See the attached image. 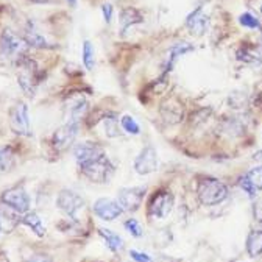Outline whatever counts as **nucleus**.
<instances>
[{
    "instance_id": "nucleus-19",
    "label": "nucleus",
    "mask_w": 262,
    "mask_h": 262,
    "mask_svg": "<svg viewBox=\"0 0 262 262\" xmlns=\"http://www.w3.org/2000/svg\"><path fill=\"white\" fill-rule=\"evenodd\" d=\"M236 56H237L239 61H242L245 64H259L262 61V56H260L259 50L254 46H250L248 42H244L239 47Z\"/></svg>"
},
{
    "instance_id": "nucleus-1",
    "label": "nucleus",
    "mask_w": 262,
    "mask_h": 262,
    "mask_svg": "<svg viewBox=\"0 0 262 262\" xmlns=\"http://www.w3.org/2000/svg\"><path fill=\"white\" fill-rule=\"evenodd\" d=\"M17 68V83L27 97H35L36 89L42 80V72L38 69L35 59H31L28 55H24L16 61Z\"/></svg>"
},
{
    "instance_id": "nucleus-12",
    "label": "nucleus",
    "mask_w": 262,
    "mask_h": 262,
    "mask_svg": "<svg viewBox=\"0 0 262 262\" xmlns=\"http://www.w3.org/2000/svg\"><path fill=\"white\" fill-rule=\"evenodd\" d=\"M123 209L117 200L113 199H98L94 203V214L105 222H113L122 215Z\"/></svg>"
},
{
    "instance_id": "nucleus-36",
    "label": "nucleus",
    "mask_w": 262,
    "mask_h": 262,
    "mask_svg": "<svg viewBox=\"0 0 262 262\" xmlns=\"http://www.w3.org/2000/svg\"><path fill=\"white\" fill-rule=\"evenodd\" d=\"M253 159H254V161H259V162H262V150L256 151V153L253 155Z\"/></svg>"
},
{
    "instance_id": "nucleus-13",
    "label": "nucleus",
    "mask_w": 262,
    "mask_h": 262,
    "mask_svg": "<svg viewBox=\"0 0 262 262\" xmlns=\"http://www.w3.org/2000/svg\"><path fill=\"white\" fill-rule=\"evenodd\" d=\"M103 148L98 145L97 142H80L74 147V156H75V161L78 164V167L83 166V164L92 161L94 158L103 155Z\"/></svg>"
},
{
    "instance_id": "nucleus-4",
    "label": "nucleus",
    "mask_w": 262,
    "mask_h": 262,
    "mask_svg": "<svg viewBox=\"0 0 262 262\" xmlns=\"http://www.w3.org/2000/svg\"><path fill=\"white\" fill-rule=\"evenodd\" d=\"M0 55L16 62L24 55H28V44L13 30H4L0 35Z\"/></svg>"
},
{
    "instance_id": "nucleus-30",
    "label": "nucleus",
    "mask_w": 262,
    "mask_h": 262,
    "mask_svg": "<svg viewBox=\"0 0 262 262\" xmlns=\"http://www.w3.org/2000/svg\"><path fill=\"white\" fill-rule=\"evenodd\" d=\"M239 22L242 27L245 28H254V30H260V24L259 20L251 14V13H244L241 17H239Z\"/></svg>"
},
{
    "instance_id": "nucleus-5",
    "label": "nucleus",
    "mask_w": 262,
    "mask_h": 262,
    "mask_svg": "<svg viewBox=\"0 0 262 262\" xmlns=\"http://www.w3.org/2000/svg\"><path fill=\"white\" fill-rule=\"evenodd\" d=\"M10 126L13 133L19 136L30 138L31 133V125H30V116H28V106L24 102H17L11 111H10Z\"/></svg>"
},
{
    "instance_id": "nucleus-18",
    "label": "nucleus",
    "mask_w": 262,
    "mask_h": 262,
    "mask_svg": "<svg viewBox=\"0 0 262 262\" xmlns=\"http://www.w3.org/2000/svg\"><path fill=\"white\" fill-rule=\"evenodd\" d=\"M192 50H193V47H192L190 44H187V42H178V44L172 46L170 50H169V58H167V64H166V71H164V75L172 71V68L175 66V62H177L183 55H186L187 52H192Z\"/></svg>"
},
{
    "instance_id": "nucleus-3",
    "label": "nucleus",
    "mask_w": 262,
    "mask_h": 262,
    "mask_svg": "<svg viewBox=\"0 0 262 262\" xmlns=\"http://www.w3.org/2000/svg\"><path fill=\"white\" fill-rule=\"evenodd\" d=\"M196 195H199V200L205 206H215L222 202L226 200L228 196V187L219 181L217 178H203L199 183V189H196Z\"/></svg>"
},
{
    "instance_id": "nucleus-11",
    "label": "nucleus",
    "mask_w": 262,
    "mask_h": 262,
    "mask_svg": "<svg viewBox=\"0 0 262 262\" xmlns=\"http://www.w3.org/2000/svg\"><path fill=\"white\" fill-rule=\"evenodd\" d=\"M135 170L139 175H148L158 170V151L153 145H145L135 159Z\"/></svg>"
},
{
    "instance_id": "nucleus-35",
    "label": "nucleus",
    "mask_w": 262,
    "mask_h": 262,
    "mask_svg": "<svg viewBox=\"0 0 262 262\" xmlns=\"http://www.w3.org/2000/svg\"><path fill=\"white\" fill-rule=\"evenodd\" d=\"M27 262H53V260L49 256H46V254H36V256L30 257Z\"/></svg>"
},
{
    "instance_id": "nucleus-28",
    "label": "nucleus",
    "mask_w": 262,
    "mask_h": 262,
    "mask_svg": "<svg viewBox=\"0 0 262 262\" xmlns=\"http://www.w3.org/2000/svg\"><path fill=\"white\" fill-rule=\"evenodd\" d=\"M245 178L248 180V183L253 186V189H254L256 192L262 190V166H260V167L251 169V170L245 175Z\"/></svg>"
},
{
    "instance_id": "nucleus-7",
    "label": "nucleus",
    "mask_w": 262,
    "mask_h": 262,
    "mask_svg": "<svg viewBox=\"0 0 262 262\" xmlns=\"http://www.w3.org/2000/svg\"><path fill=\"white\" fill-rule=\"evenodd\" d=\"M147 187L145 186H135V187H123L119 190L117 202L122 206L123 211L135 212L141 208L144 196H145Z\"/></svg>"
},
{
    "instance_id": "nucleus-37",
    "label": "nucleus",
    "mask_w": 262,
    "mask_h": 262,
    "mask_svg": "<svg viewBox=\"0 0 262 262\" xmlns=\"http://www.w3.org/2000/svg\"><path fill=\"white\" fill-rule=\"evenodd\" d=\"M30 2H33V4H50V2H53V0H30Z\"/></svg>"
},
{
    "instance_id": "nucleus-14",
    "label": "nucleus",
    "mask_w": 262,
    "mask_h": 262,
    "mask_svg": "<svg viewBox=\"0 0 262 262\" xmlns=\"http://www.w3.org/2000/svg\"><path fill=\"white\" fill-rule=\"evenodd\" d=\"M161 116H162V119L166 120L167 123L173 125V123H178V122L183 120L184 108H183L181 102L178 100L177 97H172V98H167L166 102H162V105H161Z\"/></svg>"
},
{
    "instance_id": "nucleus-8",
    "label": "nucleus",
    "mask_w": 262,
    "mask_h": 262,
    "mask_svg": "<svg viewBox=\"0 0 262 262\" xmlns=\"http://www.w3.org/2000/svg\"><path fill=\"white\" fill-rule=\"evenodd\" d=\"M0 202L13 208L19 214H27L30 209V196L22 186H13L7 189L0 196Z\"/></svg>"
},
{
    "instance_id": "nucleus-33",
    "label": "nucleus",
    "mask_w": 262,
    "mask_h": 262,
    "mask_svg": "<svg viewBox=\"0 0 262 262\" xmlns=\"http://www.w3.org/2000/svg\"><path fill=\"white\" fill-rule=\"evenodd\" d=\"M239 186H241V187H242V189H244L250 196H254V195H256V190H254V189H253V186L248 183V180L245 178V175L239 180Z\"/></svg>"
},
{
    "instance_id": "nucleus-17",
    "label": "nucleus",
    "mask_w": 262,
    "mask_h": 262,
    "mask_svg": "<svg viewBox=\"0 0 262 262\" xmlns=\"http://www.w3.org/2000/svg\"><path fill=\"white\" fill-rule=\"evenodd\" d=\"M120 31H122V35H125V33L131 28V27H135L141 22H144V16L141 14V11L135 7H126L122 10L120 13Z\"/></svg>"
},
{
    "instance_id": "nucleus-6",
    "label": "nucleus",
    "mask_w": 262,
    "mask_h": 262,
    "mask_svg": "<svg viewBox=\"0 0 262 262\" xmlns=\"http://www.w3.org/2000/svg\"><path fill=\"white\" fill-rule=\"evenodd\" d=\"M56 206L68 217H71L72 220H77V214L80 209H83L84 200L77 192L71 189H62L56 196Z\"/></svg>"
},
{
    "instance_id": "nucleus-23",
    "label": "nucleus",
    "mask_w": 262,
    "mask_h": 262,
    "mask_svg": "<svg viewBox=\"0 0 262 262\" xmlns=\"http://www.w3.org/2000/svg\"><path fill=\"white\" fill-rule=\"evenodd\" d=\"M98 234H100L105 242H106V247L113 251V253H117V251H122L123 250V239L113 233L111 229H105V228H100L98 229Z\"/></svg>"
},
{
    "instance_id": "nucleus-34",
    "label": "nucleus",
    "mask_w": 262,
    "mask_h": 262,
    "mask_svg": "<svg viewBox=\"0 0 262 262\" xmlns=\"http://www.w3.org/2000/svg\"><path fill=\"white\" fill-rule=\"evenodd\" d=\"M254 217L262 223V199L254 203Z\"/></svg>"
},
{
    "instance_id": "nucleus-20",
    "label": "nucleus",
    "mask_w": 262,
    "mask_h": 262,
    "mask_svg": "<svg viewBox=\"0 0 262 262\" xmlns=\"http://www.w3.org/2000/svg\"><path fill=\"white\" fill-rule=\"evenodd\" d=\"M20 223L25 225V226H28L38 237H42V236L46 234V226L42 225L41 217H39L35 211H31V212L28 211V212L20 219Z\"/></svg>"
},
{
    "instance_id": "nucleus-9",
    "label": "nucleus",
    "mask_w": 262,
    "mask_h": 262,
    "mask_svg": "<svg viewBox=\"0 0 262 262\" xmlns=\"http://www.w3.org/2000/svg\"><path fill=\"white\" fill-rule=\"evenodd\" d=\"M78 129H80V123H75V122H66L64 125H61L58 129H55V133L52 136V144L56 150L62 151L66 148H69L77 135H78Z\"/></svg>"
},
{
    "instance_id": "nucleus-25",
    "label": "nucleus",
    "mask_w": 262,
    "mask_h": 262,
    "mask_svg": "<svg viewBox=\"0 0 262 262\" xmlns=\"http://www.w3.org/2000/svg\"><path fill=\"white\" fill-rule=\"evenodd\" d=\"M16 155L11 147H0V172H8L13 169Z\"/></svg>"
},
{
    "instance_id": "nucleus-10",
    "label": "nucleus",
    "mask_w": 262,
    "mask_h": 262,
    "mask_svg": "<svg viewBox=\"0 0 262 262\" xmlns=\"http://www.w3.org/2000/svg\"><path fill=\"white\" fill-rule=\"evenodd\" d=\"M173 209V195L167 190H159L153 195V199L148 206V215L166 219Z\"/></svg>"
},
{
    "instance_id": "nucleus-27",
    "label": "nucleus",
    "mask_w": 262,
    "mask_h": 262,
    "mask_svg": "<svg viewBox=\"0 0 262 262\" xmlns=\"http://www.w3.org/2000/svg\"><path fill=\"white\" fill-rule=\"evenodd\" d=\"M120 126H122V129L125 131V133H128V135H133V136L141 135L139 123L135 120V117H131V116H123L120 119Z\"/></svg>"
},
{
    "instance_id": "nucleus-31",
    "label": "nucleus",
    "mask_w": 262,
    "mask_h": 262,
    "mask_svg": "<svg viewBox=\"0 0 262 262\" xmlns=\"http://www.w3.org/2000/svg\"><path fill=\"white\" fill-rule=\"evenodd\" d=\"M129 256H131V259H133L135 262H153V259L148 254L141 253V251H136V250H131L129 251Z\"/></svg>"
},
{
    "instance_id": "nucleus-38",
    "label": "nucleus",
    "mask_w": 262,
    "mask_h": 262,
    "mask_svg": "<svg viewBox=\"0 0 262 262\" xmlns=\"http://www.w3.org/2000/svg\"><path fill=\"white\" fill-rule=\"evenodd\" d=\"M71 7H77V0H68Z\"/></svg>"
},
{
    "instance_id": "nucleus-24",
    "label": "nucleus",
    "mask_w": 262,
    "mask_h": 262,
    "mask_svg": "<svg viewBox=\"0 0 262 262\" xmlns=\"http://www.w3.org/2000/svg\"><path fill=\"white\" fill-rule=\"evenodd\" d=\"M103 126H105V135L108 138H119L122 136V126L119 125V119L116 114L110 113L103 117Z\"/></svg>"
},
{
    "instance_id": "nucleus-39",
    "label": "nucleus",
    "mask_w": 262,
    "mask_h": 262,
    "mask_svg": "<svg viewBox=\"0 0 262 262\" xmlns=\"http://www.w3.org/2000/svg\"><path fill=\"white\" fill-rule=\"evenodd\" d=\"M260 13H262V5H260Z\"/></svg>"
},
{
    "instance_id": "nucleus-40",
    "label": "nucleus",
    "mask_w": 262,
    "mask_h": 262,
    "mask_svg": "<svg viewBox=\"0 0 262 262\" xmlns=\"http://www.w3.org/2000/svg\"><path fill=\"white\" fill-rule=\"evenodd\" d=\"M0 231H2V228H0Z\"/></svg>"
},
{
    "instance_id": "nucleus-15",
    "label": "nucleus",
    "mask_w": 262,
    "mask_h": 262,
    "mask_svg": "<svg viewBox=\"0 0 262 262\" xmlns=\"http://www.w3.org/2000/svg\"><path fill=\"white\" fill-rule=\"evenodd\" d=\"M186 27L193 36H202L208 27V17L203 14L202 7H196L186 19Z\"/></svg>"
},
{
    "instance_id": "nucleus-21",
    "label": "nucleus",
    "mask_w": 262,
    "mask_h": 262,
    "mask_svg": "<svg viewBox=\"0 0 262 262\" xmlns=\"http://www.w3.org/2000/svg\"><path fill=\"white\" fill-rule=\"evenodd\" d=\"M22 38L25 39V42L28 44V47H35V49H50L52 46L46 41V38L42 35L33 28V27H27Z\"/></svg>"
},
{
    "instance_id": "nucleus-32",
    "label": "nucleus",
    "mask_w": 262,
    "mask_h": 262,
    "mask_svg": "<svg viewBox=\"0 0 262 262\" xmlns=\"http://www.w3.org/2000/svg\"><path fill=\"white\" fill-rule=\"evenodd\" d=\"M102 13H103L105 22H106V24H111V20H113V13H114L113 5H111V4H105V5L102 7Z\"/></svg>"
},
{
    "instance_id": "nucleus-29",
    "label": "nucleus",
    "mask_w": 262,
    "mask_h": 262,
    "mask_svg": "<svg viewBox=\"0 0 262 262\" xmlns=\"http://www.w3.org/2000/svg\"><path fill=\"white\" fill-rule=\"evenodd\" d=\"M123 226H125V229L126 231L133 236V237H142V234H144V231H142V226H141V223L136 220V219H128L125 223H123Z\"/></svg>"
},
{
    "instance_id": "nucleus-2",
    "label": "nucleus",
    "mask_w": 262,
    "mask_h": 262,
    "mask_svg": "<svg viewBox=\"0 0 262 262\" xmlns=\"http://www.w3.org/2000/svg\"><path fill=\"white\" fill-rule=\"evenodd\" d=\"M80 170L89 181L97 183V184H105V183H110L116 169L113 166V162L108 159V156L103 153L100 156L94 158L92 161L83 164V166H80Z\"/></svg>"
},
{
    "instance_id": "nucleus-26",
    "label": "nucleus",
    "mask_w": 262,
    "mask_h": 262,
    "mask_svg": "<svg viewBox=\"0 0 262 262\" xmlns=\"http://www.w3.org/2000/svg\"><path fill=\"white\" fill-rule=\"evenodd\" d=\"M83 64L88 71H92L95 66V52H94V46L91 41L83 42Z\"/></svg>"
},
{
    "instance_id": "nucleus-22",
    "label": "nucleus",
    "mask_w": 262,
    "mask_h": 262,
    "mask_svg": "<svg viewBox=\"0 0 262 262\" xmlns=\"http://www.w3.org/2000/svg\"><path fill=\"white\" fill-rule=\"evenodd\" d=\"M247 253L251 257H257L262 254V229L251 231L247 237Z\"/></svg>"
},
{
    "instance_id": "nucleus-16",
    "label": "nucleus",
    "mask_w": 262,
    "mask_h": 262,
    "mask_svg": "<svg viewBox=\"0 0 262 262\" xmlns=\"http://www.w3.org/2000/svg\"><path fill=\"white\" fill-rule=\"evenodd\" d=\"M19 223H20V217L17 211H14L13 208L4 203L0 205V228H2V231L11 233Z\"/></svg>"
}]
</instances>
